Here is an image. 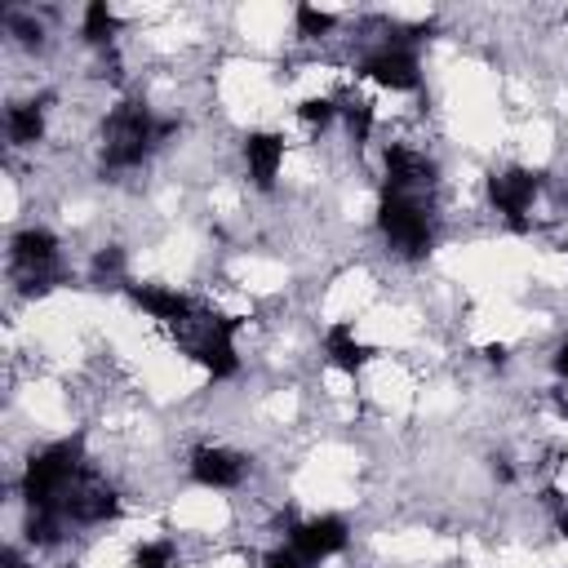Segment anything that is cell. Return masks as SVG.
<instances>
[{
    "label": "cell",
    "mask_w": 568,
    "mask_h": 568,
    "mask_svg": "<svg viewBox=\"0 0 568 568\" xmlns=\"http://www.w3.org/2000/svg\"><path fill=\"white\" fill-rule=\"evenodd\" d=\"M178 124L173 120H155V111L138 98H124L111 106V115L102 120V164L111 173H124V169H138L155 142H164Z\"/></svg>",
    "instance_id": "6da1fadb"
},
{
    "label": "cell",
    "mask_w": 568,
    "mask_h": 568,
    "mask_svg": "<svg viewBox=\"0 0 568 568\" xmlns=\"http://www.w3.org/2000/svg\"><path fill=\"white\" fill-rule=\"evenodd\" d=\"M84 444L80 439H53L40 453H31L27 470H22V501L27 510H62L67 488L75 484V475L84 470Z\"/></svg>",
    "instance_id": "7a4b0ae2"
},
{
    "label": "cell",
    "mask_w": 568,
    "mask_h": 568,
    "mask_svg": "<svg viewBox=\"0 0 568 568\" xmlns=\"http://www.w3.org/2000/svg\"><path fill=\"white\" fill-rule=\"evenodd\" d=\"M377 231H382V240H386L399 257H422V253L430 248V213H426V200L382 186V200H377Z\"/></svg>",
    "instance_id": "3957f363"
},
{
    "label": "cell",
    "mask_w": 568,
    "mask_h": 568,
    "mask_svg": "<svg viewBox=\"0 0 568 568\" xmlns=\"http://www.w3.org/2000/svg\"><path fill=\"white\" fill-rule=\"evenodd\" d=\"M9 271L27 293H44L62 280L58 266V235L44 226H27L9 240Z\"/></svg>",
    "instance_id": "277c9868"
},
{
    "label": "cell",
    "mask_w": 568,
    "mask_h": 568,
    "mask_svg": "<svg viewBox=\"0 0 568 568\" xmlns=\"http://www.w3.org/2000/svg\"><path fill=\"white\" fill-rule=\"evenodd\" d=\"M62 515H67V524L98 528V524H106V519L120 515V497H115V488H111L106 475H98L93 466H84L75 475V484L67 488V497H62Z\"/></svg>",
    "instance_id": "5b68a950"
},
{
    "label": "cell",
    "mask_w": 568,
    "mask_h": 568,
    "mask_svg": "<svg viewBox=\"0 0 568 568\" xmlns=\"http://www.w3.org/2000/svg\"><path fill=\"white\" fill-rule=\"evenodd\" d=\"M359 71H364L373 84L390 89V93H408V89H417V84H422L417 49H413V44H404V40H382L373 53H364Z\"/></svg>",
    "instance_id": "8992f818"
},
{
    "label": "cell",
    "mask_w": 568,
    "mask_h": 568,
    "mask_svg": "<svg viewBox=\"0 0 568 568\" xmlns=\"http://www.w3.org/2000/svg\"><path fill=\"white\" fill-rule=\"evenodd\" d=\"M186 466H191V479H195V484L222 488V493L240 488L244 475H248V457L235 453V448H222V444H200V448H191V462H186Z\"/></svg>",
    "instance_id": "52a82bcc"
},
{
    "label": "cell",
    "mask_w": 568,
    "mask_h": 568,
    "mask_svg": "<svg viewBox=\"0 0 568 568\" xmlns=\"http://www.w3.org/2000/svg\"><path fill=\"white\" fill-rule=\"evenodd\" d=\"M346 537H351V528H346V519H337V515H315V519H302V524L288 528V546H293L306 564L333 559V555L346 546Z\"/></svg>",
    "instance_id": "ba28073f"
},
{
    "label": "cell",
    "mask_w": 568,
    "mask_h": 568,
    "mask_svg": "<svg viewBox=\"0 0 568 568\" xmlns=\"http://www.w3.org/2000/svg\"><path fill=\"white\" fill-rule=\"evenodd\" d=\"M537 191H541V178H537L532 169H519V164L488 178V200H493V209H497L501 217H510V222H524V217H528V209L537 204Z\"/></svg>",
    "instance_id": "9c48e42d"
},
{
    "label": "cell",
    "mask_w": 568,
    "mask_h": 568,
    "mask_svg": "<svg viewBox=\"0 0 568 568\" xmlns=\"http://www.w3.org/2000/svg\"><path fill=\"white\" fill-rule=\"evenodd\" d=\"M430 186H435V164L426 160V151H413L404 142L386 146V191L426 195Z\"/></svg>",
    "instance_id": "30bf717a"
},
{
    "label": "cell",
    "mask_w": 568,
    "mask_h": 568,
    "mask_svg": "<svg viewBox=\"0 0 568 568\" xmlns=\"http://www.w3.org/2000/svg\"><path fill=\"white\" fill-rule=\"evenodd\" d=\"M129 297H133V306H142L155 324H164V328H178L200 302L191 297V293H182V288H173V284H129Z\"/></svg>",
    "instance_id": "8fae6325"
},
{
    "label": "cell",
    "mask_w": 568,
    "mask_h": 568,
    "mask_svg": "<svg viewBox=\"0 0 568 568\" xmlns=\"http://www.w3.org/2000/svg\"><path fill=\"white\" fill-rule=\"evenodd\" d=\"M240 151H244V169H248L253 186L257 191H271L275 178H280V169H284V138L271 133V129H253Z\"/></svg>",
    "instance_id": "7c38bea8"
},
{
    "label": "cell",
    "mask_w": 568,
    "mask_h": 568,
    "mask_svg": "<svg viewBox=\"0 0 568 568\" xmlns=\"http://www.w3.org/2000/svg\"><path fill=\"white\" fill-rule=\"evenodd\" d=\"M324 355L333 359V368H342V373H359L364 364H368V346L355 337V324H328V333H324Z\"/></svg>",
    "instance_id": "4fadbf2b"
},
{
    "label": "cell",
    "mask_w": 568,
    "mask_h": 568,
    "mask_svg": "<svg viewBox=\"0 0 568 568\" xmlns=\"http://www.w3.org/2000/svg\"><path fill=\"white\" fill-rule=\"evenodd\" d=\"M44 102H13L9 111H4V138L13 142V146H36L40 138H44Z\"/></svg>",
    "instance_id": "5bb4252c"
},
{
    "label": "cell",
    "mask_w": 568,
    "mask_h": 568,
    "mask_svg": "<svg viewBox=\"0 0 568 568\" xmlns=\"http://www.w3.org/2000/svg\"><path fill=\"white\" fill-rule=\"evenodd\" d=\"M115 31H120V18H115V9H111L106 0H93V4H84V18H80V36H84L89 44L106 49V44L115 40Z\"/></svg>",
    "instance_id": "9a60e30c"
},
{
    "label": "cell",
    "mask_w": 568,
    "mask_h": 568,
    "mask_svg": "<svg viewBox=\"0 0 568 568\" xmlns=\"http://www.w3.org/2000/svg\"><path fill=\"white\" fill-rule=\"evenodd\" d=\"M133 568H178V546L169 537L138 541L133 546Z\"/></svg>",
    "instance_id": "2e32d148"
},
{
    "label": "cell",
    "mask_w": 568,
    "mask_h": 568,
    "mask_svg": "<svg viewBox=\"0 0 568 568\" xmlns=\"http://www.w3.org/2000/svg\"><path fill=\"white\" fill-rule=\"evenodd\" d=\"M293 22H297V36H306V40L328 36V31L337 27V18H333V13H324V9H315V4H297Z\"/></svg>",
    "instance_id": "e0dca14e"
},
{
    "label": "cell",
    "mask_w": 568,
    "mask_h": 568,
    "mask_svg": "<svg viewBox=\"0 0 568 568\" xmlns=\"http://www.w3.org/2000/svg\"><path fill=\"white\" fill-rule=\"evenodd\" d=\"M297 120H302L306 129H328V124L337 120V98H306V102L297 106Z\"/></svg>",
    "instance_id": "ac0fdd59"
},
{
    "label": "cell",
    "mask_w": 568,
    "mask_h": 568,
    "mask_svg": "<svg viewBox=\"0 0 568 568\" xmlns=\"http://www.w3.org/2000/svg\"><path fill=\"white\" fill-rule=\"evenodd\" d=\"M262 568H311V564H306V559L284 541V546H275V550L262 559Z\"/></svg>",
    "instance_id": "d6986e66"
},
{
    "label": "cell",
    "mask_w": 568,
    "mask_h": 568,
    "mask_svg": "<svg viewBox=\"0 0 568 568\" xmlns=\"http://www.w3.org/2000/svg\"><path fill=\"white\" fill-rule=\"evenodd\" d=\"M93 280H120V253L115 248H102L93 257Z\"/></svg>",
    "instance_id": "ffe728a7"
},
{
    "label": "cell",
    "mask_w": 568,
    "mask_h": 568,
    "mask_svg": "<svg viewBox=\"0 0 568 568\" xmlns=\"http://www.w3.org/2000/svg\"><path fill=\"white\" fill-rule=\"evenodd\" d=\"M550 364H555V373H559V382H568V333L559 337V346H555V355H550Z\"/></svg>",
    "instance_id": "44dd1931"
}]
</instances>
